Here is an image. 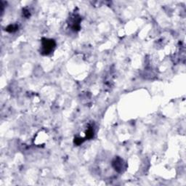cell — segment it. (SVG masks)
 <instances>
[{"label":"cell","mask_w":186,"mask_h":186,"mask_svg":"<svg viewBox=\"0 0 186 186\" xmlns=\"http://www.w3.org/2000/svg\"><path fill=\"white\" fill-rule=\"evenodd\" d=\"M55 47V42L53 39H43L42 41V53L43 55L50 54Z\"/></svg>","instance_id":"1"},{"label":"cell","mask_w":186,"mask_h":186,"mask_svg":"<svg viewBox=\"0 0 186 186\" xmlns=\"http://www.w3.org/2000/svg\"><path fill=\"white\" fill-rule=\"evenodd\" d=\"M80 21L81 18L79 16L76 15L74 17L73 19H71V27L74 30H79L80 29Z\"/></svg>","instance_id":"2"},{"label":"cell","mask_w":186,"mask_h":186,"mask_svg":"<svg viewBox=\"0 0 186 186\" xmlns=\"http://www.w3.org/2000/svg\"><path fill=\"white\" fill-rule=\"evenodd\" d=\"M113 165L116 170L118 171V172H121V171L122 170L123 168H124L123 167V165H124V161H123L122 159H120V158H117V159H115V161H113Z\"/></svg>","instance_id":"3"},{"label":"cell","mask_w":186,"mask_h":186,"mask_svg":"<svg viewBox=\"0 0 186 186\" xmlns=\"http://www.w3.org/2000/svg\"><path fill=\"white\" fill-rule=\"evenodd\" d=\"M18 29L17 26L15 25H10L8 26L7 28L6 29V31H9V32H13V31H16Z\"/></svg>","instance_id":"4"}]
</instances>
